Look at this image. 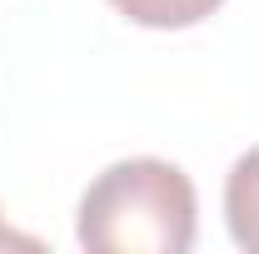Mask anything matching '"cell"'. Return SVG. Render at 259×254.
I'll return each instance as SVG.
<instances>
[{"instance_id":"cell-4","label":"cell","mask_w":259,"mask_h":254,"mask_svg":"<svg viewBox=\"0 0 259 254\" xmlns=\"http://www.w3.org/2000/svg\"><path fill=\"white\" fill-rule=\"evenodd\" d=\"M5 244H15V234H10V229L0 224V249H5Z\"/></svg>"},{"instance_id":"cell-3","label":"cell","mask_w":259,"mask_h":254,"mask_svg":"<svg viewBox=\"0 0 259 254\" xmlns=\"http://www.w3.org/2000/svg\"><path fill=\"white\" fill-rule=\"evenodd\" d=\"M110 5L145 30H190L199 20H209L225 0H110Z\"/></svg>"},{"instance_id":"cell-1","label":"cell","mask_w":259,"mask_h":254,"mask_svg":"<svg viewBox=\"0 0 259 254\" xmlns=\"http://www.w3.org/2000/svg\"><path fill=\"white\" fill-rule=\"evenodd\" d=\"M190 175L169 159H120L100 170L80 199V244L95 254H185L194 244Z\"/></svg>"},{"instance_id":"cell-2","label":"cell","mask_w":259,"mask_h":254,"mask_svg":"<svg viewBox=\"0 0 259 254\" xmlns=\"http://www.w3.org/2000/svg\"><path fill=\"white\" fill-rule=\"evenodd\" d=\"M225 220H229V234L239 249L259 254V145L249 155L234 159L225 180Z\"/></svg>"}]
</instances>
